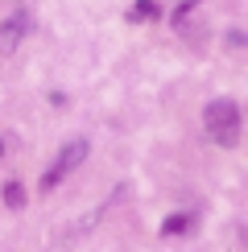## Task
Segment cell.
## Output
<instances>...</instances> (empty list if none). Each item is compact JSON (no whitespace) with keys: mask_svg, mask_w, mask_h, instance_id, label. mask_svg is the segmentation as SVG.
<instances>
[{"mask_svg":"<svg viewBox=\"0 0 248 252\" xmlns=\"http://www.w3.org/2000/svg\"><path fill=\"white\" fill-rule=\"evenodd\" d=\"M25 29H29L25 17H8V21H0V54H13V50L21 46V37H25Z\"/></svg>","mask_w":248,"mask_h":252,"instance_id":"cell-3","label":"cell"},{"mask_svg":"<svg viewBox=\"0 0 248 252\" xmlns=\"http://www.w3.org/2000/svg\"><path fill=\"white\" fill-rule=\"evenodd\" d=\"M0 157H4V145H0Z\"/></svg>","mask_w":248,"mask_h":252,"instance_id":"cell-7","label":"cell"},{"mask_svg":"<svg viewBox=\"0 0 248 252\" xmlns=\"http://www.w3.org/2000/svg\"><path fill=\"white\" fill-rule=\"evenodd\" d=\"M87 149H91V145L83 141V136H75V141H66V145H62V149H58V157H54V165H50V170L41 174V190L50 194V190H54V186H58L70 170H79V165L87 161Z\"/></svg>","mask_w":248,"mask_h":252,"instance_id":"cell-2","label":"cell"},{"mask_svg":"<svg viewBox=\"0 0 248 252\" xmlns=\"http://www.w3.org/2000/svg\"><path fill=\"white\" fill-rule=\"evenodd\" d=\"M157 17H161L157 0H137L132 4V21H157Z\"/></svg>","mask_w":248,"mask_h":252,"instance_id":"cell-6","label":"cell"},{"mask_svg":"<svg viewBox=\"0 0 248 252\" xmlns=\"http://www.w3.org/2000/svg\"><path fill=\"white\" fill-rule=\"evenodd\" d=\"M190 227H194V219H190V215L174 211V215H165V223H161V236H186Z\"/></svg>","mask_w":248,"mask_h":252,"instance_id":"cell-4","label":"cell"},{"mask_svg":"<svg viewBox=\"0 0 248 252\" xmlns=\"http://www.w3.org/2000/svg\"><path fill=\"white\" fill-rule=\"evenodd\" d=\"M203 124L219 149H236L240 145V103L236 99H211L203 108Z\"/></svg>","mask_w":248,"mask_h":252,"instance_id":"cell-1","label":"cell"},{"mask_svg":"<svg viewBox=\"0 0 248 252\" xmlns=\"http://www.w3.org/2000/svg\"><path fill=\"white\" fill-rule=\"evenodd\" d=\"M4 207L8 211H21L25 207V186L21 182H4Z\"/></svg>","mask_w":248,"mask_h":252,"instance_id":"cell-5","label":"cell"}]
</instances>
